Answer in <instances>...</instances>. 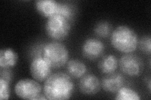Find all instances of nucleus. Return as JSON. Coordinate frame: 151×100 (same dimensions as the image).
<instances>
[{"label": "nucleus", "mask_w": 151, "mask_h": 100, "mask_svg": "<svg viewBox=\"0 0 151 100\" xmlns=\"http://www.w3.org/2000/svg\"><path fill=\"white\" fill-rule=\"evenodd\" d=\"M139 38L136 32L130 27L121 25L111 34V43L115 49L124 53H132L138 46Z\"/></svg>", "instance_id": "2"}, {"label": "nucleus", "mask_w": 151, "mask_h": 100, "mask_svg": "<svg viewBox=\"0 0 151 100\" xmlns=\"http://www.w3.org/2000/svg\"><path fill=\"white\" fill-rule=\"evenodd\" d=\"M125 78L122 74L113 72L108 74L102 79L101 87L106 92L116 93L118 91L124 87Z\"/></svg>", "instance_id": "10"}, {"label": "nucleus", "mask_w": 151, "mask_h": 100, "mask_svg": "<svg viewBox=\"0 0 151 100\" xmlns=\"http://www.w3.org/2000/svg\"><path fill=\"white\" fill-rule=\"evenodd\" d=\"M112 26L110 23L106 21H102L98 23L94 26V33L98 36L105 38L111 34Z\"/></svg>", "instance_id": "17"}, {"label": "nucleus", "mask_w": 151, "mask_h": 100, "mask_svg": "<svg viewBox=\"0 0 151 100\" xmlns=\"http://www.w3.org/2000/svg\"><path fill=\"white\" fill-rule=\"evenodd\" d=\"M66 69L68 74L74 78H81L87 71L86 66L83 62L77 59L69 60Z\"/></svg>", "instance_id": "13"}, {"label": "nucleus", "mask_w": 151, "mask_h": 100, "mask_svg": "<svg viewBox=\"0 0 151 100\" xmlns=\"http://www.w3.org/2000/svg\"><path fill=\"white\" fill-rule=\"evenodd\" d=\"M9 94H10L9 83L6 81L0 78V99H8Z\"/></svg>", "instance_id": "18"}, {"label": "nucleus", "mask_w": 151, "mask_h": 100, "mask_svg": "<svg viewBox=\"0 0 151 100\" xmlns=\"http://www.w3.org/2000/svg\"><path fill=\"white\" fill-rule=\"evenodd\" d=\"M115 99L116 100H140V97L134 89L123 87L116 93Z\"/></svg>", "instance_id": "16"}, {"label": "nucleus", "mask_w": 151, "mask_h": 100, "mask_svg": "<svg viewBox=\"0 0 151 100\" xmlns=\"http://www.w3.org/2000/svg\"><path fill=\"white\" fill-rule=\"evenodd\" d=\"M138 46L140 51L146 54L151 53V38L150 36H145L139 40Z\"/></svg>", "instance_id": "19"}, {"label": "nucleus", "mask_w": 151, "mask_h": 100, "mask_svg": "<svg viewBox=\"0 0 151 100\" xmlns=\"http://www.w3.org/2000/svg\"><path fill=\"white\" fill-rule=\"evenodd\" d=\"M119 65L122 72L130 77H139L144 70L142 60L132 53L122 55L119 61Z\"/></svg>", "instance_id": "6"}, {"label": "nucleus", "mask_w": 151, "mask_h": 100, "mask_svg": "<svg viewBox=\"0 0 151 100\" xmlns=\"http://www.w3.org/2000/svg\"><path fill=\"white\" fill-rule=\"evenodd\" d=\"M18 59V54L12 48L1 50L0 53V67L1 68H12L16 66Z\"/></svg>", "instance_id": "12"}, {"label": "nucleus", "mask_w": 151, "mask_h": 100, "mask_svg": "<svg viewBox=\"0 0 151 100\" xmlns=\"http://www.w3.org/2000/svg\"><path fill=\"white\" fill-rule=\"evenodd\" d=\"M15 92L22 99L36 100L42 96V87L37 81L26 78L19 80L15 85Z\"/></svg>", "instance_id": "5"}, {"label": "nucleus", "mask_w": 151, "mask_h": 100, "mask_svg": "<svg viewBox=\"0 0 151 100\" xmlns=\"http://www.w3.org/2000/svg\"><path fill=\"white\" fill-rule=\"evenodd\" d=\"M58 2L54 0H39L35 3L37 12L45 18H49L57 13Z\"/></svg>", "instance_id": "11"}, {"label": "nucleus", "mask_w": 151, "mask_h": 100, "mask_svg": "<svg viewBox=\"0 0 151 100\" xmlns=\"http://www.w3.org/2000/svg\"><path fill=\"white\" fill-rule=\"evenodd\" d=\"M78 86L80 91L87 95L95 94L101 88L100 79L93 74L84 75L79 80Z\"/></svg>", "instance_id": "9"}, {"label": "nucleus", "mask_w": 151, "mask_h": 100, "mask_svg": "<svg viewBox=\"0 0 151 100\" xmlns=\"http://www.w3.org/2000/svg\"><path fill=\"white\" fill-rule=\"evenodd\" d=\"M52 68L42 56L33 59L30 66L32 77L38 82H43L52 74Z\"/></svg>", "instance_id": "7"}, {"label": "nucleus", "mask_w": 151, "mask_h": 100, "mask_svg": "<svg viewBox=\"0 0 151 100\" xmlns=\"http://www.w3.org/2000/svg\"><path fill=\"white\" fill-rule=\"evenodd\" d=\"M119 66V61L115 56L108 55L103 57L99 61L98 68L104 74H110L115 72Z\"/></svg>", "instance_id": "14"}, {"label": "nucleus", "mask_w": 151, "mask_h": 100, "mask_svg": "<svg viewBox=\"0 0 151 100\" xmlns=\"http://www.w3.org/2000/svg\"><path fill=\"white\" fill-rule=\"evenodd\" d=\"M0 78L6 81L10 84L13 80V74L11 68H1L0 71Z\"/></svg>", "instance_id": "20"}, {"label": "nucleus", "mask_w": 151, "mask_h": 100, "mask_svg": "<svg viewBox=\"0 0 151 100\" xmlns=\"http://www.w3.org/2000/svg\"><path fill=\"white\" fill-rule=\"evenodd\" d=\"M56 14L63 16L72 22L75 16V9L71 4L68 3L58 2V11Z\"/></svg>", "instance_id": "15"}, {"label": "nucleus", "mask_w": 151, "mask_h": 100, "mask_svg": "<svg viewBox=\"0 0 151 100\" xmlns=\"http://www.w3.org/2000/svg\"><path fill=\"white\" fill-rule=\"evenodd\" d=\"M105 49V45L102 41L94 38H89L84 42L82 54L85 58L93 61L102 56Z\"/></svg>", "instance_id": "8"}, {"label": "nucleus", "mask_w": 151, "mask_h": 100, "mask_svg": "<svg viewBox=\"0 0 151 100\" xmlns=\"http://www.w3.org/2000/svg\"><path fill=\"white\" fill-rule=\"evenodd\" d=\"M71 22L63 16L55 15L49 17L45 24L47 35L54 40H63L69 35Z\"/></svg>", "instance_id": "4"}, {"label": "nucleus", "mask_w": 151, "mask_h": 100, "mask_svg": "<svg viewBox=\"0 0 151 100\" xmlns=\"http://www.w3.org/2000/svg\"><path fill=\"white\" fill-rule=\"evenodd\" d=\"M74 84L70 76L63 72L52 74L44 82L43 92L47 99H69L73 94Z\"/></svg>", "instance_id": "1"}, {"label": "nucleus", "mask_w": 151, "mask_h": 100, "mask_svg": "<svg viewBox=\"0 0 151 100\" xmlns=\"http://www.w3.org/2000/svg\"><path fill=\"white\" fill-rule=\"evenodd\" d=\"M42 57L52 68H62L68 63L69 51L64 44L53 41L43 46Z\"/></svg>", "instance_id": "3"}]
</instances>
